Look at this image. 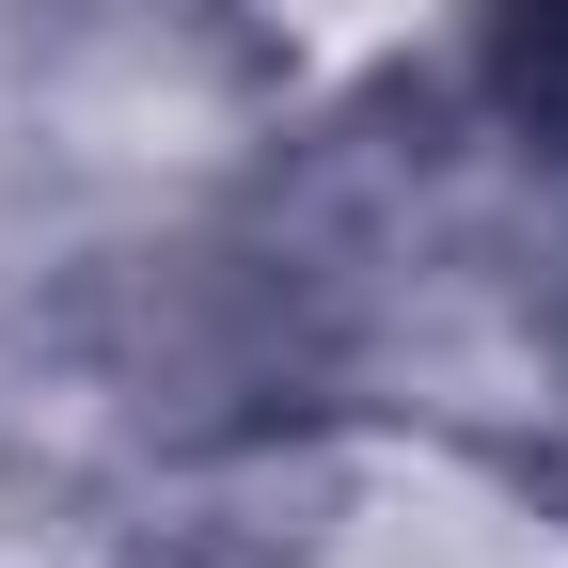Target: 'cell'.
I'll use <instances>...</instances> for the list:
<instances>
[{
    "instance_id": "1",
    "label": "cell",
    "mask_w": 568,
    "mask_h": 568,
    "mask_svg": "<svg viewBox=\"0 0 568 568\" xmlns=\"http://www.w3.org/2000/svg\"><path fill=\"white\" fill-rule=\"evenodd\" d=\"M506 95H521V111H537V95L568 111V0H506Z\"/></svg>"
}]
</instances>
